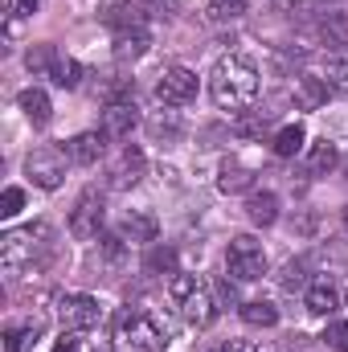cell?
Returning <instances> with one entry per match:
<instances>
[{"label": "cell", "mask_w": 348, "mask_h": 352, "mask_svg": "<svg viewBox=\"0 0 348 352\" xmlns=\"http://www.w3.org/2000/svg\"><path fill=\"white\" fill-rule=\"evenodd\" d=\"M259 70H254V62L250 58H242V54H226L217 66H213V74H209V94H213V102L221 107V111H246V107H254V98H259Z\"/></svg>", "instance_id": "6da1fadb"}, {"label": "cell", "mask_w": 348, "mask_h": 352, "mask_svg": "<svg viewBox=\"0 0 348 352\" xmlns=\"http://www.w3.org/2000/svg\"><path fill=\"white\" fill-rule=\"evenodd\" d=\"M168 344V324L148 307H123L115 316V349L119 352H160Z\"/></svg>", "instance_id": "7a4b0ae2"}, {"label": "cell", "mask_w": 348, "mask_h": 352, "mask_svg": "<svg viewBox=\"0 0 348 352\" xmlns=\"http://www.w3.org/2000/svg\"><path fill=\"white\" fill-rule=\"evenodd\" d=\"M50 250H54V230L45 221H33V226H21V230H8L0 238V266L8 274H17L25 266L45 263Z\"/></svg>", "instance_id": "3957f363"}, {"label": "cell", "mask_w": 348, "mask_h": 352, "mask_svg": "<svg viewBox=\"0 0 348 352\" xmlns=\"http://www.w3.org/2000/svg\"><path fill=\"white\" fill-rule=\"evenodd\" d=\"M168 295L176 299L184 324L209 328V324L217 320V299H213V291H209L197 274H173V278H168Z\"/></svg>", "instance_id": "277c9868"}, {"label": "cell", "mask_w": 348, "mask_h": 352, "mask_svg": "<svg viewBox=\"0 0 348 352\" xmlns=\"http://www.w3.org/2000/svg\"><path fill=\"white\" fill-rule=\"evenodd\" d=\"M226 270L234 278H242V283L262 278L266 274V250H262V242H254L250 234H238L230 242V250H226Z\"/></svg>", "instance_id": "5b68a950"}, {"label": "cell", "mask_w": 348, "mask_h": 352, "mask_svg": "<svg viewBox=\"0 0 348 352\" xmlns=\"http://www.w3.org/2000/svg\"><path fill=\"white\" fill-rule=\"evenodd\" d=\"M98 320H102V307H98L94 295H66L58 303L62 332H90V328H98Z\"/></svg>", "instance_id": "8992f818"}, {"label": "cell", "mask_w": 348, "mask_h": 352, "mask_svg": "<svg viewBox=\"0 0 348 352\" xmlns=\"http://www.w3.org/2000/svg\"><path fill=\"white\" fill-rule=\"evenodd\" d=\"M66 160H70V152H62V148H37L25 160V176H33L37 188H58L66 176Z\"/></svg>", "instance_id": "52a82bcc"}, {"label": "cell", "mask_w": 348, "mask_h": 352, "mask_svg": "<svg viewBox=\"0 0 348 352\" xmlns=\"http://www.w3.org/2000/svg\"><path fill=\"white\" fill-rule=\"evenodd\" d=\"M156 98L164 107H188L197 98V74L184 70V66H168L160 74V82H156Z\"/></svg>", "instance_id": "ba28073f"}, {"label": "cell", "mask_w": 348, "mask_h": 352, "mask_svg": "<svg viewBox=\"0 0 348 352\" xmlns=\"http://www.w3.org/2000/svg\"><path fill=\"white\" fill-rule=\"evenodd\" d=\"M98 226H102V197L94 188H87L70 213V234L78 242H90V238H98Z\"/></svg>", "instance_id": "9c48e42d"}, {"label": "cell", "mask_w": 348, "mask_h": 352, "mask_svg": "<svg viewBox=\"0 0 348 352\" xmlns=\"http://www.w3.org/2000/svg\"><path fill=\"white\" fill-rule=\"evenodd\" d=\"M135 123H140V115H135V102L131 98L107 102V111H102V135L107 140H127Z\"/></svg>", "instance_id": "30bf717a"}, {"label": "cell", "mask_w": 348, "mask_h": 352, "mask_svg": "<svg viewBox=\"0 0 348 352\" xmlns=\"http://www.w3.org/2000/svg\"><path fill=\"white\" fill-rule=\"evenodd\" d=\"M156 234H160V221L152 213H144V209H131L119 221V238L123 242H156Z\"/></svg>", "instance_id": "8fae6325"}, {"label": "cell", "mask_w": 348, "mask_h": 352, "mask_svg": "<svg viewBox=\"0 0 348 352\" xmlns=\"http://www.w3.org/2000/svg\"><path fill=\"white\" fill-rule=\"evenodd\" d=\"M144 4L140 0H111L107 8H102V21L119 33V29H135V25H144Z\"/></svg>", "instance_id": "7c38bea8"}, {"label": "cell", "mask_w": 348, "mask_h": 352, "mask_svg": "<svg viewBox=\"0 0 348 352\" xmlns=\"http://www.w3.org/2000/svg\"><path fill=\"white\" fill-rule=\"evenodd\" d=\"M66 152H70L74 164H98L102 152H107V135H102V131H83V135H74V140L66 144Z\"/></svg>", "instance_id": "4fadbf2b"}, {"label": "cell", "mask_w": 348, "mask_h": 352, "mask_svg": "<svg viewBox=\"0 0 348 352\" xmlns=\"http://www.w3.org/2000/svg\"><path fill=\"white\" fill-rule=\"evenodd\" d=\"M148 45H152V37H148L144 25H135V29H119V33H115V58H119V62H135V58H144Z\"/></svg>", "instance_id": "5bb4252c"}, {"label": "cell", "mask_w": 348, "mask_h": 352, "mask_svg": "<svg viewBox=\"0 0 348 352\" xmlns=\"http://www.w3.org/2000/svg\"><path fill=\"white\" fill-rule=\"evenodd\" d=\"M303 303H307V311H312V316H332V311L340 307V291H336L328 278H320V283H312V287H307Z\"/></svg>", "instance_id": "9a60e30c"}, {"label": "cell", "mask_w": 348, "mask_h": 352, "mask_svg": "<svg viewBox=\"0 0 348 352\" xmlns=\"http://www.w3.org/2000/svg\"><path fill=\"white\" fill-rule=\"evenodd\" d=\"M115 188H131V184H140V176H144V152L140 148H123V156H119V164H115Z\"/></svg>", "instance_id": "2e32d148"}, {"label": "cell", "mask_w": 348, "mask_h": 352, "mask_svg": "<svg viewBox=\"0 0 348 352\" xmlns=\"http://www.w3.org/2000/svg\"><path fill=\"white\" fill-rule=\"evenodd\" d=\"M291 94H295V102H299V107L316 111V107L328 98V78H312V74H299V78H295V87H291Z\"/></svg>", "instance_id": "e0dca14e"}, {"label": "cell", "mask_w": 348, "mask_h": 352, "mask_svg": "<svg viewBox=\"0 0 348 352\" xmlns=\"http://www.w3.org/2000/svg\"><path fill=\"white\" fill-rule=\"evenodd\" d=\"M21 111H25V119H29L33 127H45L54 107H50V94H45V90L33 87V90H25V94H21Z\"/></svg>", "instance_id": "ac0fdd59"}, {"label": "cell", "mask_w": 348, "mask_h": 352, "mask_svg": "<svg viewBox=\"0 0 348 352\" xmlns=\"http://www.w3.org/2000/svg\"><path fill=\"white\" fill-rule=\"evenodd\" d=\"M246 213H250L254 226H274V221H279V197H274V192H250Z\"/></svg>", "instance_id": "d6986e66"}, {"label": "cell", "mask_w": 348, "mask_h": 352, "mask_svg": "<svg viewBox=\"0 0 348 352\" xmlns=\"http://www.w3.org/2000/svg\"><path fill=\"white\" fill-rule=\"evenodd\" d=\"M336 160H340L336 144H332V140H316V144H312V152H307V173H312V176L332 173V168H336Z\"/></svg>", "instance_id": "ffe728a7"}, {"label": "cell", "mask_w": 348, "mask_h": 352, "mask_svg": "<svg viewBox=\"0 0 348 352\" xmlns=\"http://www.w3.org/2000/svg\"><path fill=\"white\" fill-rule=\"evenodd\" d=\"M254 184V173L246 168V164H238V160H226L221 164V176H217V188L221 192H242V188H250Z\"/></svg>", "instance_id": "44dd1931"}, {"label": "cell", "mask_w": 348, "mask_h": 352, "mask_svg": "<svg viewBox=\"0 0 348 352\" xmlns=\"http://www.w3.org/2000/svg\"><path fill=\"white\" fill-rule=\"evenodd\" d=\"M303 140H307V131H303V123H287V127H279V135H274V156H295V152H303Z\"/></svg>", "instance_id": "7402d4cb"}, {"label": "cell", "mask_w": 348, "mask_h": 352, "mask_svg": "<svg viewBox=\"0 0 348 352\" xmlns=\"http://www.w3.org/2000/svg\"><path fill=\"white\" fill-rule=\"evenodd\" d=\"M242 320H246L250 328H274V324H279V307H274V303H262V299L242 303Z\"/></svg>", "instance_id": "603a6c76"}, {"label": "cell", "mask_w": 348, "mask_h": 352, "mask_svg": "<svg viewBox=\"0 0 348 352\" xmlns=\"http://www.w3.org/2000/svg\"><path fill=\"white\" fill-rule=\"evenodd\" d=\"M144 274H176V250L173 246H152L148 258H144Z\"/></svg>", "instance_id": "cb8c5ba5"}, {"label": "cell", "mask_w": 348, "mask_h": 352, "mask_svg": "<svg viewBox=\"0 0 348 352\" xmlns=\"http://www.w3.org/2000/svg\"><path fill=\"white\" fill-rule=\"evenodd\" d=\"M50 78H54L62 90H74L78 82H83V66H78L74 58H54V66H50Z\"/></svg>", "instance_id": "d4e9b609"}, {"label": "cell", "mask_w": 348, "mask_h": 352, "mask_svg": "<svg viewBox=\"0 0 348 352\" xmlns=\"http://www.w3.org/2000/svg\"><path fill=\"white\" fill-rule=\"evenodd\" d=\"M324 74H328V82H332V87L348 90V50L328 54V62H324Z\"/></svg>", "instance_id": "484cf974"}, {"label": "cell", "mask_w": 348, "mask_h": 352, "mask_svg": "<svg viewBox=\"0 0 348 352\" xmlns=\"http://www.w3.org/2000/svg\"><path fill=\"white\" fill-rule=\"evenodd\" d=\"M37 340V328H8L4 332V352H25Z\"/></svg>", "instance_id": "4316f807"}, {"label": "cell", "mask_w": 348, "mask_h": 352, "mask_svg": "<svg viewBox=\"0 0 348 352\" xmlns=\"http://www.w3.org/2000/svg\"><path fill=\"white\" fill-rule=\"evenodd\" d=\"M54 58H58V54H54L50 45H37V50H29V54H25V66H29L33 74H50Z\"/></svg>", "instance_id": "83f0119b"}, {"label": "cell", "mask_w": 348, "mask_h": 352, "mask_svg": "<svg viewBox=\"0 0 348 352\" xmlns=\"http://www.w3.org/2000/svg\"><path fill=\"white\" fill-rule=\"evenodd\" d=\"M246 12V0H209V16L213 21H234Z\"/></svg>", "instance_id": "f1b7e54d"}, {"label": "cell", "mask_w": 348, "mask_h": 352, "mask_svg": "<svg viewBox=\"0 0 348 352\" xmlns=\"http://www.w3.org/2000/svg\"><path fill=\"white\" fill-rule=\"evenodd\" d=\"M324 344L336 352H348V320H332L328 332H324Z\"/></svg>", "instance_id": "f546056e"}, {"label": "cell", "mask_w": 348, "mask_h": 352, "mask_svg": "<svg viewBox=\"0 0 348 352\" xmlns=\"http://www.w3.org/2000/svg\"><path fill=\"white\" fill-rule=\"evenodd\" d=\"M25 209V192L21 188H4L0 192V217H17Z\"/></svg>", "instance_id": "4dcf8cb0"}, {"label": "cell", "mask_w": 348, "mask_h": 352, "mask_svg": "<svg viewBox=\"0 0 348 352\" xmlns=\"http://www.w3.org/2000/svg\"><path fill=\"white\" fill-rule=\"evenodd\" d=\"M213 352H279V349L262 344V340H230V344H217Z\"/></svg>", "instance_id": "1f68e13d"}, {"label": "cell", "mask_w": 348, "mask_h": 352, "mask_svg": "<svg viewBox=\"0 0 348 352\" xmlns=\"http://www.w3.org/2000/svg\"><path fill=\"white\" fill-rule=\"evenodd\" d=\"M307 278H303V263H287L283 266V287L287 291H295V287H303Z\"/></svg>", "instance_id": "d6a6232c"}, {"label": "cell", "mask_w": 348, "mask_h": 352, "mask_svg": "<svg viewBox=\"0 0 348 352\" xmlns=\"http://www.w3.org/2000/svg\"><path fill=\"white\" fill-rule=\"evenodd\" d=\"M217 291H221V299H226V303H238V291H234V287H230V283H221V287H217Z\"/></svg>", "instance_id": "836d02e7"}, {"label": "cell", "mask_w": 348, "mask_h": 352, "mask_svg": "<svg viewBox=\"0 0 348 352\" xmlns=\"http://www.w3.org/2000/svg\"><path fill=\"white\" fill-rule=\"evenodd\" d=\"M54 352H78V344H74L70 336H62V340H58V349H54Z\"/></svg>", "instance_id": "e575fe53"}, {"label": "cell", "mask_w": 348, "mask_h": 352, "mask_svg": "<svg viewBox=\"0 0 348 352\" xmlns=\"http://www.w3.org/2000/svg\"><path fill=\"white\" fill-rule=\"evenodd\" d=\"M94 352H111V344H98V349H94Z\"/></svg>", "instance_id": "d590c367"}, {"label": "cell", "mask_w": 348, "mask_h": 352, "mask_svg": "<svg viewBox=\"0 0 348 352\" xmlns=\"http://www.w3.org/2000/svg\"><path fill=\"white\" fill-rule=\"evenodd\" d=\"M345 230H348V205H345Z\"/></svg>", "instance_id": "8d00e7d4"}]
</instances>
